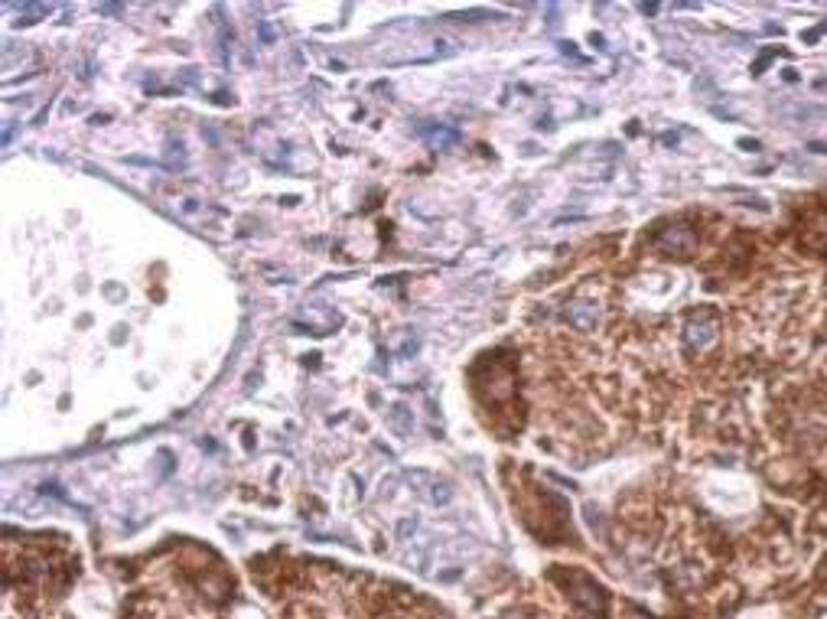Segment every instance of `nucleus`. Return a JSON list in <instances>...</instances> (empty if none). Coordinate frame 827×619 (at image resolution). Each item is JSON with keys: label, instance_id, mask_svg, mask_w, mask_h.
<instances>
[{"label": "nucleus", "instance_id": "1", "mask_svg": "<svg viewBox=\"0 0 827 619\" xmlns=\"http://www.w3.org/2000/svg\"><path fill=\"white\" fill-rule=\"evenodd\" d=\"M567 319L576 329H593V326H596V307H590V303H574V307L567 310Z\"/></svg>", "mask_w": 827, "mask_h": 619}, {"label": "nucleus", "instance_id": "2", "mask_svg": "<svg viewBox=\"0 0 827 619\" xmlns=\"http://www.w3.org/2000/svg\"><path fill=\"white\" fill-rule=\"evenodd\" d=\"M713 329H717L713 323H690L688 333H684V339L690 342V349H704L707 342L713 339Z\"/></svg>", "mask_w": 827, "mask_h": 619}]
</instances>
